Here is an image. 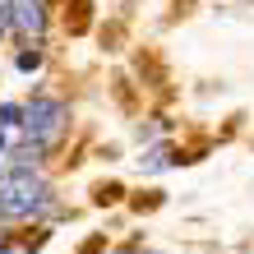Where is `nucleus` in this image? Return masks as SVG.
Returning <instances> with one entry per match:
<instances>
[{
    "instance_id": "1",
    "label": "nucleus",
    "mask_w": 254,
    "mask_h": 254,
    "mask_svg": "<svg viewBox=\"0 0 254 254\" xmlns=\"http://www.w3.org/2000/svg\"><path fill=\"white\" fill-rule=\"evenodd\" d=\"M51 203H56V194L37 171L9 167L5 185H0V217H42V213H51Z\"/></svg>"
},
{
    "instance_id": "2",
    "label": "nucleus",
    "mask_w": 254,
    "mask_h": 254,
    "mask_svg": "<svg viewBox=\"0 0 254 254\" xmlns=\"http://www.w3.org/2000/svg\"><path fill=\"white\" fill-rule=\"evenodd\" d=\"M65 125H69V107L61 97H33L23 107V134L33 143H42V148H51L56 139H61Z\"/></svg>"
},
{
    "instance_id": "3",
    "label": "nucleus",
    "mask_w": 254,
    "mask_h": 254,
    "mask_svg": "<svg viewBox=\"0 0 254 254\" xmlns=\"http://www.w3.org/2000/svg\"><path fill=\"white\" fill-rule=\"evenodd\" d=\"M47 23H51V5H47V0H14L9 33H19L23 42H42Z\"/></svg>"
},
{
    "instance_id": "4",
    "label": "nucleus",
    "mask_w": 254,
    "mask_h": 254,
    "mask_svg": "<svg viewBox=\"0 0 254 254\" xmlns=\"http://www.w3.org/2000/svg\"><path fill=\"white\" fill-rule=\"evenodd\" d=\"M171 162H176V153H171L167 143H157V148H148V153L139 157V171H143V176H153V171H167Z\"/></svg>"
},
{
    "instance_id": "5",
    "label": "nucleus",
    "mask_w": 254,
    "mask_h": 254,
    "mask_svg": "<svg viewBox=\"0 0 254 254\" xmlns=\"http://www.w3.org/2000/svg\"><path fill=\"white\" fill-rule=\"evenodd\" d=\"M23 125V107H14V102H0V129H14Z\"/></svg>"
},
{
    "instance_id": "6",
    "label": "nucleus",
    "mask_w": 254,
    "mask_h": 254,
    "mask_svg": "<svg viewBox=\"0 0 254 254\" xmlns=\"http://www.w3.org/2000/svg\"><path fill=\"white\" fill-rule=\"evenodd\" d=\"M14 65H19L23 74H33V69H42V51H19V56H14Z\"/></svg>"
},
{
    "instance_id": "7",
    "label": "nucleus",
    "mask_w": 254,
    "mask_h": 254,
    "mask_svg": "<svg viewBox=\"0 0 254 254\" xmlns=\"http://www.w3.org/2000/svg\"><path fill=\"white\" fill-rule=\"evenodd\" d=\"M0 254H33V245H23V241H5V245H0Z\"/></svg>"
},
{
    "instance_id": "8",
    "label": "nucleus",
    "mask_w": 254,
    "mask_h": 254,
    "mask_svg": "<svg viewBox=\"0 0 254 254\" xmlns=\"http://www.w3.org/2000/svg\"><path fill=\"white\" fill-rule=\"evenodd\" d=\"M107 254H134V250H107Z\"/></svg>"
},
{
    "instance_id": "9",
    "label": "nucleus",
    "mask_w": 254,
    "mask_h": 254,
    "mask_svg": "<svg viewBox=\"0 0 254 254\" xmlns=\"http://www.w3.org/2000/svg\"><path fill=\"white\" fill-rule=\"evenodd\" d=\"M0 153H5V129H0Z\"/></svg>"
},
{
    "instance_id": "10",
    "label": "nucleus",
    "mask_w": 254,
    "mask_h": 254,
    "mask_svg": "<svg viewBox=\"0 0 254 254\" xmlns=\"http://www.w3.org/2000/svg\"><path fill=\"white\" fill-rule=\"evenodd\" d=\"M0 245H5V236H0Z\"/></svg>"
}]
</instances>
